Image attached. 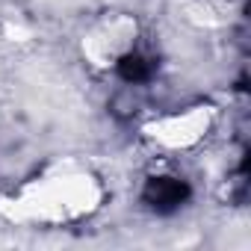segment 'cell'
<instances>
[{
	"label": "cell",
	"instance_id": "obj_2",
	"mask_svg": "<svg viewBox=\"0 0 251 251\" xmlns=\"http://www.w3.org/2000/svg\"><path fill=\"white\" fill-rule=\"evenodd\" d=\"M139 42H142V24H139L136 15L106 12L83 30L77 48H80V56L89 68L118 71L139 50Z\"/></svg>",
	"mask_w": 251,
	"mask_h": 251
},
{
	"label": "cell",
	"instance_id": "obj_3",
	"mask_svg": "<svg viewBox=\"0 0 251 251\" xmlns=\"http://www.w3.org/2000/svg\"><path fill=\"white\" fill-rule=\"evenodd\" d=\"M216 130V106L213 103H189L172 112H160L142 124V136L151 148L163 154H186L210 139Z\"/></svg>",
	"mask_w": 251,
	"mask_h": 251
},
{
	"label": "cell",
	"instance_id": "obj_1",
	"mask_svg": "<svg viewBox=\"0 0 251 251\" xmlns=\"http://www.w3.org/2000/svg\"><path fill=\"white\" fill-rule=\"evenodd\" d=\"M106 201L103 180L80 163H53L0 195V216L21 227H68L92 219Z\"/></svg>",
	"mask_w": 251,
	"mask_h": 251
},
{
	"label": "cell",
	"instance_id": "obj_4",
	"mask_svg": "<svg viewBox=\"0 0 251 251\" xmlns=\"http://www.w3.org/2000/svg\"><path fill=\"white\" fill-rule=\"evenodd\" d=\"M148 201L154 207L180 204V183L175 177H154L151 180V189H148Z\"/></svg>",
	"mask_w": 251,
	"mask_h": 251
}]
</instances>
